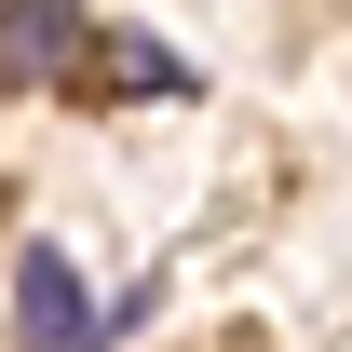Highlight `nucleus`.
Returning a JSON list of instances; mask_svg holds the SVG:
<instances>
[{"label":"nucleus","mask_w":352,"mask_h":352,"mask_svg":"<svg viewBox=\"0 0 352 352\" xmlns=\"http://www.w3.org/2000/svg\"><path fill=\"white\" fill-rule=\"evenodd\" d=\"M68 54H82V14H68V0H14V14H0V68H14L28 95H41Z\"/></svg>","instance_id":"2"},{"label":"nucleus","mask_w":352,"mask_h":352,"mask_svg":"<svg viewBox=\"0 0 352 352\" xmlns=\"http://www.w3.org/2000/svg\"><path fill=\"white\" fill-rule=\"evenodd\" d=\"M14 352H95V298L54 244H14Z\"/></svg>","instance_id":"1"},{"label":"nucleus","mask_w":352,"mask_h":352,"mask_svg":"<svg viewBox=\"0 0 352 352\" xmlns=\"http://www.w3.org/2000/svg\"><path fill=\"white\" fill-rule=\"evenodd\" d=\"M190 68H176L163 41H95V95H176Z\"/></svg>","instance_id":"3"}]
</instances>
